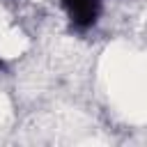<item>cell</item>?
<instances>
[{
  "label": "cell",
  "mask_w": 147,
  "mask_h": 147,
  "mask_svg": "<svg viewBox=\"0 0 147 147\" xmlns=\"http://www.w3.org/2000/svg\"><path fill=\"white\" fill-rule=\"evenodd\" d=\"M0 67H2V62H0Z\"/></svg>",
  "instance_id": "2"
},
{
  "label": "cell",
  "mask_w": 147,
  "mask_h": 147,
  "mask_svg": "<svg viewBox=\"0 0 147 147\" xmlns=\"http://www.w3.org/2000/svg\"><path fill=\"white\" fill-rule=\"evenodd\" d=\"M57 2L71 28L80 32L94 28L103 11V0H57Z\"/></svg>",
  "instance_id": "1"
}]
</instances>
